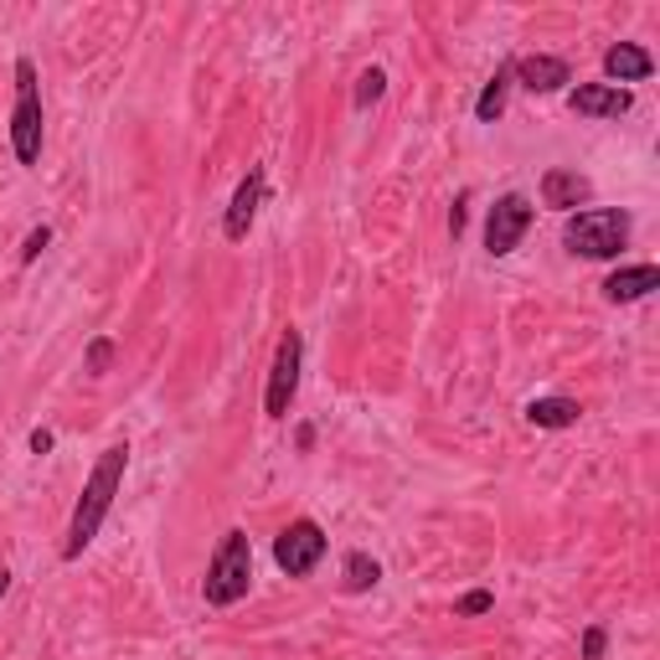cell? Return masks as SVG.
<instances>
[{
    "instance_id": "obj_22",
    "label": "cell",
    "mask_w": 660,
    "mask_h": 660,
    "mask_svg": "<svg viewBox=\"0 0 660 660\" xmlns=\"http://www.w3.org/2000/svg\"><path fill=\"white\" fill-rule=\"evenodd\" d=\"M32 455H52V434H47V428H32Z\"/></svg>"
},
{
    "instance_id": "obj_5",
    "label": "cell",
    "mask_w": 660,
    "mask_h": 660,
    "mask_svg": "<svg viewBox=\"0 0 660 660\" xmlns=\"http://www.w3.org/2000/svg\"><path fill=\"white\" fill-rule=\"evenodd\" d=\"M300 361H305V340L300 331H284L279 336V351H273V372H269V418H289V403H294V392H300Z\"/></svg>"
},
{
    "instance_id": "obj_7",
    "label": "cell",
    "mask_w": 660,
    "mask_h": 660,
    "mask_svg": "<svg viewBox=\"0 0 660 660\" xmlns=\"http://www.w3.org/2000/svg\"><path fill=\"white\" fill-rule=\"evenodd\" d=\"M532 202L526 197H501V202L491 206V217H485V248H491L495 258H506V254H516V243L526 237V227H532Z\"/></svg>"
},
{
    "instance_id": "obj_19",
    "label": "cell",
    "mask_w": 660,
    "mask_h": 660,
    "mask_svg": "<svg viewBox=\"0 0 660 660\" xmlns=\"http://www.w3.org/2000/svg\"><path fill=\"white\" fill-rule=\"evenodd\" d=\"M47 243H52V227H47V222H42V227H32V233H26V243H21V264H36Z\"/></svg>"
},
{
    "instance_id": "obj_11",
    "label": "cell",
    "mask_w": 660,
    "mask_h": 660,
    "mask_svg": "<svg viewBox=\"0 0 660 660\" xmlns=\"http://www.w3.org/2000/svg\"><path fill=\"white\" fill-rule=\"evenodd\" d=\"M604 72L614 78V88L619 83H645L650 72H656V57L645 47H635V42H614L609 52H604Z\"/></svg>"
},
{
    "instance_id": "obj_15",
    "label": "cell",
    "mask_w": 660,
    "mask_h": 660,
    "mask_svg": "<svg viewBox=\"0 0 660 660\" xmlns=\"http://www.w3.org/2000/svg\"><path fill=\"white\" fill-rule=\"evenodd\" d=\"M506 93H511V63L506 68H495V78L485 83V93L474 99V119H480V124H495L501 109H506Z\"/></svg>"
},
{
    "instance_id": "obj_8",
    "label": "cell",
    "mask_w": 660,
    "mask_h": 660,
    "mask_svg": "<svg viewBox=\"0 0 660 660\" xmlns=\"http://www.w3.org/2000/svg\"><path fill=\"white\" fill-rule=\"evenodd\" d=\"M511 78H522L526 93H558L562 83H573V68L562 57H511Z\"/></svg>"
},
{
    "instance_id": "obj_10",
    "label": "cell",
    "mask_w": 660,
    "mask_h": 660,
    "mask_svg": "<svg viewBox=\"0 0 660 660\" xmlns=\"http://www.w3.org/2000/svg\"><path fill=\"white\" fill-rule=\"evenodd\" d=\"M258 202H264V166L248 170L233 191V206H227V222H222V233L233 237V243L248 237V227H254V217H258Z\"/></svg>"
},
{
    "instance_id": "obj_23",
    "label": "cell",
    "mask_w": 660,
    "mask_h": 660,
    "mask_svg": "<svg viewBox=\"0 0 660 660\" xmlns=\"http://www.w3.org/2000/svg\"><path fill=\"white\" fill-rule=\"evenodd\" d=\"M11 593V568H0V599Z\"/></svg>"
},
{
    "instance_id": "obj_12",
    "label": "cell",
    "mask_w": 660,
    "mask_h": 660,
    "mask_svg": "<svg viewBox=\"0 0 660 660\" xmlns=\"http://www.w3.org/2000/svg\"><path fill=\"white\" fill-rule=\"evenodd\" d=\"M650 289H660V269L656 264H635V269H619L604 279V300L609 305H629V300H645Z\"/></svg>"
},
{
    "instance_id": "obj_6",
    "label": "cell",
    "mask_w": 660,
    "mask_h": 660,
    "mask_svg": "<svg viewBox=\"0 0 660 660\" xmlns=\"http://www.w3.org/2000/svg\"><path fill=\"white\" fill-rule=\"evenodd\" d=\"M325 558V532L315 522H289L273 542V562L284 568L289 578H310Z\"/></svg>"
},
{
    "instance_id": "obj_4",
    "label": "cell",
    "mask_w": 660,
    "mask_h": 660,
    "mask_svg": "<svg viewBox=\"0 0 660 660\" xmlns=\"http://www.w3.org/2000/svg\"><path fill=\"white\" fill-rule=\"evenodd\" d=\"M11 150L21 166L42 160V93H36V63H16V109H11Z\"/></svg>"
},
{
    "instance_id": "obj_16",
    "label": "cell",
    "mask_w": 660,
    "mask_h": 660,
    "mask_svg": "<svg viewBox=\"0 0 660 660\" xmlns=\"http://www.w3.org/2000/svg\"><path fill=\"white\" fill-rule=\"evenodd\" d=\"M382 583V562L367 558V552H346V589L351 593H367Z\"/></svg>"
},
{
    "instance_id": "obj_9",
    "label": "cell",
    "mask_w": 660,
    "mask_h": 660,
    "mask_svg": "<svg viewBox=\"0 0 660 660\" xmlns=\"http://www.w3.org/2000/svg\"><path fill=\"white\" fill-rule=\"evenodd\" d=\"M629 103H635L629 88H614V83H583L568 93V109L583 119H619V114H629Z\"/></svg>"
},
{
    "instance_id": "obj_2",
    "label": "cell",
    "mask_w": 660,
    "mask_h": 660,
    "mask_svg": "<svg viewBox=\"0 0 660 660\" xmlns=\"http://www.w3.org/2000/svg\"><path fill=\"white\" fill-rule=\"evenodd\" d=\"M248 589H254V542H248V532L233 526V532L222 537V547L212 552V562H206L202 599L212 609H227V604H237Z\"/></svg>"
},
{
    "instance_id": "obj_3",
    "label": "cell",
    "mask_w": 660,
    "mask_h": 660,
    "mask_svg": "<svg viewBox=\"0 0 660 660\" xmlns=\"http://www.w3.org/2000/svg\"><path fill=\"white\" fill-rule=\"evenodd\" d=\"M562 243H568V254L614 258L629 243V212H619V206H589V212L568 217Z\"/></svg>"
},
{
    "instance_id": "obj_20",
    "label": "cell",
    "mask_w": 660,
    "mask_h": 660,
    "mask_svg": "<svg viewBox=\"0 0 660 660\" xmlns=\"http://www.w3.org/2000/svg\"><path fill=\"white\" fill-rule=\"evenodd\" d=\"M604 650H609V629L589 625L583 629V660H604Z\"/></svg>"
},
{
    "instance_id": "obj_18",
    "label": "cell",
    "mask_w": 660,
    "mask_h": 660,
    "mask_svg": "<svg viewBox=\"0 0 660 660\" xmlns=\"http://www.w3.org/2000/svg\"><path fill=\"white\" fill-rule=\"evenodd\" d=\"M109 367H114V340H109V336H99V340H93V346H88V372H93V377H103V372H109Z\"/></svg>"
},
{
    "instance_id": "obj_14",
    "label": "cell",
    "mask_w": 660,
    "mask_h": 660,
    "mask_svg": "<svg viewBox=\"0 0 660 660\" xmlns=\"http://www.w3.org/2000/svg\"><path fill=\"white\" fill-rule=\"evenodd\" d=\"M578 413H583V407H578L573 398H532V403H526V418L537 428H573Z\"/></svg>"
},
{
    "instance_id": "obj_1",
    "label": "cell",
    "mask_w": 660,
    "mask_h": 660,
    "mask_svg": "<svg viewBox=\"0 0 660 660\" xmlns=\"http://www.w3.org/2000/svg\"><path fill=\"white\" fill-rule=\"evenodd\" d=\"M124 470H130V444H109L99 455V465H93V474H88L83 495H78V506H72V522H68V542H63V558H83V547L99 537L103 516H109V506H114L119 485H124Z\"/></svg>"
},
{
    "instance_id": "obj_13",
    "label": "cell",
    "mask_w": 660,
    "mask_h": 660,
    "mask_svg": "<svg viewBox=\"0 0 660 660\" xmlns=\"http://www.w3.org/2000/svg\"><path fill=\"white\" fill-rule=\"evenodd\" d=\"M589 197H593V181H589V176H578V170H547V176H542V202L558 206V212L589 202Z\"/></svg>"
},
{
    "instance_id": "obj_21",
    "label": "cell",
    "mask_w": 660,
    "mask_h": 660,
    "mask_svg": "<svg viewBox=\"0 0 660 660\" xmlns=\"http://www.w3.org/2000/svg\"><path fill=\"white\" fill-rule=\"evenodd\" d=\"M491 604H495V599L485 589H474V593H465V599H459V609H465V614H491Z\"/></svg>"
},
{
    "instance_id": "obj_17",
    "label": "cell",
    "mask_w": 660,
    "mask_h": 660,
    "mask_svg": "<svg viewBox=\"0 0 660 660\" xmlns=\"http://www.w3.org/2000/svg\"><path fill=\"white\" fill-rule=\"evenodd\" d=\"M382 93H388V72L382 68H367L361 78H356V109H372Z\"/></svg>"
}]
</instances>
